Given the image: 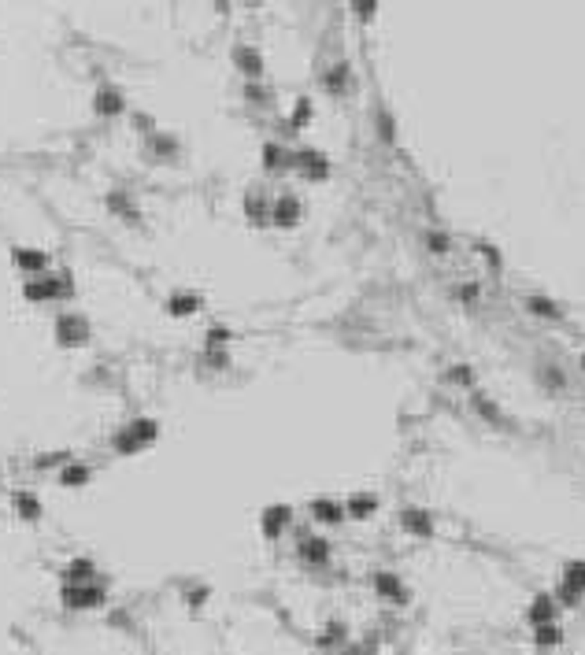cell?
I'll use <instances>...</instances> for the list:
<instances>
[{"label":"cell","instance_id":"cell-6","mask_svg":"<svg viewBox=\"0 0 585 655\" xmlns=\"http://www.w3.org/2000/svg\"><path fill=\"white\" fill-rule=\"evenodd\" d=\"M274 222L278 226H297L300 219V204H297V196H278V204H274Z\"/></svg>","mask_w":585,"mask_h":655},{"label":"cell","instance_id":"cell-1","mask_svg":"<svg viewBox=\"0 0 585 655\" xmlns=\"http://www.w3.org/2000/svg\"><path fill=\"white\" fill-rule=\"evenodd\" d=\"M71 289H74V285H71L67 274H59V282H56V278H34V282L23 285L26 300H56V297H67Z\"/></svg>","mask_w":585,"mask_h":655},{"label":"cell","instance_id":"cell-17","mask_svg":"<svg viewBox=\"0 0 585 655\" xmlns=\"http://www.w3.org/2000/svg\"><path fill=\"white\" fill-rule=\"evenodd\" d=\"M312 515H315L319 522H330V526H334V522H341V507H337L334 500H315V503H312Z\"/></svg>","mask_w":585,"mask_h":655},{"label":"cell","instance_id":"cell-5","mask_svg":"<svg viewBox=\"0 0 585 655\" xmlns=\"http://www.w3.org/2000/svg\"><path fill=\"white\" fill-rule=\"evenodd\" d=\"M400 522H404V530L415 533V537H430V533H433L430 515H426V511H419V507H408V511L400 515Z\"/></svg>","mask_w":585,"mask_h":655},{"label":"cell","instance_id":"cell-26","mask_svg":"<svg viewBox=\"0 0 585 655\" xmlns=\"http://www.w3.org/2000/svg\"><path fill=\"white\" fill-rule=\"evenodd\" d=\"M526 304H530V311H533V315H548V319H556V315H560V307L552 304V300H541V297H530Z\"/></svg>","mask_w":585,"mask_h":655},{"label":"cell","instance_id":"cell-3","mask_svg":"<svg viewBox=\"0 0 585 655\" xmlns=\"http://www.w3.org/2000/svg\"><path fill=\"white\" fill-rule=\"evenodd\" d=\"M56 337H59V345H82L89 337V322L82 315H59L56 319Z\"/></svg>","mask_w":585,"mask_h":655},{"label":"cell","instance_id":"cell-12","mask_svg":"<svg viewBox=\"0 0 585 655\" xmlns=\"http://www.w3.org/2000/svg\"><path fill=\"white\" fill-rule=\"evenodd\" d=\"M15 263L23 270H30V274H38V270L48 267V259H45V252H34V249H15Z\"/></svg>","mask_w":585,"mask_h":655},{"label":"cell","instance_id":"cell-13","mask_svg":"<svg viewBox=\"0 0 585 655\" xmlns=\"http://www.w3.org/2000/svg\"><path fill=\"white\" fill-rule=\"evenodd\" d=\"M93 574H96V566H93L89 559H74V563L67 566V585H89Z\"/></svg>","mask_w":585,"mask_h":655},{"label":"cell","instance_id":"cell-31","mask_svg":"<svg viewBox=\"0 0 585 655\" xmlns=\"http://www.w3.org/2000/svg\"><path fill=\"white\" fill-rule=\"evenodd\" d=\"M426 244H430L433 252H448V237H445V234H430Z\"/></svg>","mask_w":585,"mask_h":655},{"label":"cell","instance_id":"cell-11","mask_svg":"<svg viewBox=\"0 0 585 655\" xmlns=\"http://www.w3.org/2000/svg\"><path fill=\"white\" fill-rule=\"evenodd\" d=\"M234 59H237V67L245 71L249 78H259V74H263V59H259V52H252V48H237Z\"/></svg>","mask_w":585,"mask_h":655},{"label":"cell","instance_id":"cell-14","mask_svg":"<svg viewBox=\"0 0 585 655\" xmlns=\"http://www.w3.org/2000/svg\"><path fill=\"white\" fill-rule=\"evenodd\" d=\"M89 482V467L86 463H67L59 474V485H67V489H78V485H86Z\"/></svg>","mask_w":585,"mask_h":655},{"label":"cell","instance_id":"cell-21","mask_svg":"<svg viewBox=\"0 0 585 655\" xmlns=\"http://www.w3.org/2000/svg\"><path fill=\"white\" fill-rule=\"evenodd\" d=\"M167 311H171V315H178V319H186V315L197 311V297H171Z\"/></svg>","mask_w":585,"mask_h":655},{"label":"cell","instance_id":"cell-15","mask_svg":"<svg viewBox=\"0 0 585 655\" xmlns=\"http://www.w3.org/2000/svg\"><path fill=\"white\" fill-rule=\"evenodd\" d=\"M552 615H556V603H552L548 596H538V600H533V608H530V622H533V626H548Z\"/></svg>","mask_w":585,"mask_h":655},{"label":"cell","instance_id":"cell-32","mask_svg":"<svg viewBox=\"0 0 585 655\" xmlns=\"http://www.w3.org/2000/svg\"><path fill=\"white\" fill-rule=\"evenodd\" d=\"M560 600H563V603H578L581 593H578V588H571V585H563V588H560Z\"/></svg>","mask_w":585,"mask_h":655},{"label":"cell","instance_id":"cell-24","mask_svg":"<svg viewBox=\"0 0 585 655\" xmlns=\"http://www.w3.org/2000/svg\"><path fill=\"white\" fill-rule=\"evenodd\" d=\"M341 637H345V626H341V622H330V626L322 630V637H319V644H322V648H334V644L341 641Z\"/></svg>","mask_w":585,"mask_h":655},{"label":"cell","instance_id":"cell-10","mask_svg":"<svg viewBox=\"0 0 585 655\" xmlns=\"http://www.w3.org/2000/svg\"><path fill=\"white\" fill-rule=\"evenodd\" d=\"M375 588H378L382 596H389V600H404L400 578H397V574H389V570H378V574H375Z\"/></svg>","mask_w":585,"mask_h":655},{"label":"cell","instance_id":"cell-35","mask_svg":"<svg viewBox=\"0 0 585 655\" xmlns=\"http://www.w3.org/2000/svg\"><path fill=\"white\" fill-rule=\"evenodd\" d=\"M378 126H382V137L393 141V123H389V115H378Z\"/></svg>","mask_w":585,"mask_h":655},{"label":"cell","instance_id":"cell-28","mask_svg":"<svg viewBox=\"0 0 585 655\" xmlns=\"http://www.w3.org/2000/svg\"><path fill=\"white\" fill-rule=\"evenodd\" d=\"M115 448H119V452H137L141 445H137L134 437H130V430H123V433H115Z\"/></svg>","mask_w":585,"mask_h":655},{"label":"cell","instance_id":"cell-9","mask_svg":"<svg viewBox=\"0 0 585 655\" xmlns=\"http://www.w3.org/2000/svg\"><path fill=\"white\" fill-rule=\"evenodd\" d=\"M96 111H101V115H119L123 111V93L119 89H101L96 93Z\"/></svg>","mask_w":585,"mask_h":655},{"label":"cell","instance_id":"cell-36","mask_svg":"<svg viewBox=\"0 0 585 655\" xmlns=\"http://www.w3.org/2000/svg\"><path fill=\"white\" fill-rule=\"evenodd\" d=\"M245 93H249V101H256V104H259V101H267V89H259V86H249Z\"/></svg>","mask_w":585,"mask_h":655},{"label":"cell","instance_id":"cell-29","mask_svg":"<svg viewBox=\"0 0 585 655\" xmlns=\"http://www.w3.org/2000/svg\"><path fill=\"white\" fill-rule=\"evenodd\" d=\"M152 149H156V152H164V156H174V152H178V141H174V137H156V141H152Z\"/></svg>","mask_w":585,"mask_h":655},{"label":"cell","instance_id":"cell-2","mask_svg":"<svg viewBox=\"0 0 585 655\" xmlns=\"http://www.w3.org/2000/svg\"><path fill=\"white\" fill-rule=\"evenodd\" d=\"M63 603H67L71 611L101 608V603H104V588H96V585H67V588H63Z\"/></svg>","mask_w":585,"mask_h":655},{"label":"cell","instance_id":"cell-16","mask_svg":"<svg viewBox=\"0 0 585 655\" xmlns=\"http://www.w3.org/2000/svg\"><path fill=\"white\" fill-rule=\"evenodd\" d=\"M130 437H134L137 445H149V440H156V422H152V418H137V422H130Z\"/></svg>","mask_w":585,"mask_h":655},{"label":"cell","instance_id":"cell-18","mask_svg":"<svg viewBox=\"0 0 585 655\" xmlns=\"http://www.w3.org/2000/svg\"><path fill=\"white\" fill-rule=\"evenodd\" d=\"M15 511H19L23 518H30V522H34V518H41V503H38V496L19 493V496H15Z\"/></svg>","mask_w":585,"mask_h":655},{"label":"cell","instance_id":"cell-37","mask_svg":"<svg viewBox=\"0 0 585 655\" xmlns=\"http://www.w3.org/2000/svg\"><path fill=\"white\" fill-rule=\"evenodd\" d=\"M200 600H208V588H204V593H200V588H197V593H189V603H193V608H200Z\"/></svg>","mask_w":585,"mask_h":655},{"label":"cell","instance_id":"cell-20","mask_svg":"<svg viewBox=\"0 0 585 655\" xmlns=\"http://www.w3.org/2000/svg\"><path fill=\"white\" fill-rule=\"evenodd\" d=\"M375 507H378L375 496H352V500H348V515H352V518H367L370 511H375Z\"/></svg>","mask_w":585,"mask_h":655},{"label":"cell","instance_id":"cell-23","mask_svg":"<svg viewBox=\"0 0 585 655\" xmlns=\"http://www.w3.org/2000/svg\"><path fill=\"white\" fill-rule=\"evenodd\" d=\"M563 574H567V581H563V585L578 588V593L585 588V563H567V570H563Z\"/></svg>","mask_w":585,"mask_h":655},{"label":"cell","instance_id":"cell-38","mask_svg":"<svg viewBox=\"0 0 585 655\" xmlns=\"http://www.w3.org/2000/svg\"><path fill=\"white\" fill-rule=\"evenodd\" d=\"M581 367H585V355H581Z\"/></svg>","mask_w":585,"mask_h":655},{"label":"cell","instance_id":"cell-22","mask_svg":"<svg viewBox=\"0 0 585 655\" xmlns=\"http://www.w3.org/2000/svg\"><path fill=\"white\" fill-rule=\"evenodd\" d=\"M533 641H538L541 648H552V644H560V641H563V633H560V630L548 622V626H538V633H533Z\"/></svg>","mask_w":585,"mask_h":655},{"label":"cell","instance_id":"cell-8","mask_svg":"<svg viewBox=\"0 0 585 655\" xmlns=\"http://www.w3.org/2000/svg\"><path fill=\"white\" fill-rule=\"evenodd\" d=\"M285 522H289V507H282V503L278 507H267V511H263V533L267 537H278Z\"/></svg>","mask_w":585,"mask_h":655},{"label":"cell","instance_id":"cell-19","mask_svg":"<svg viewBox=\"0 0 585 655\" xmlns=\"http://www.w3.org/2000/svg\"><path fill=\"white\" fill-rule=\"evenodd\" d=\"M108 207H111V211H123V215H126V222H137V207L130 204L123 193H111V196H108Z\"/></svg>","mask_w":585,"mask_h":655},{"label":"cell","instance_id":"cell-4","mask_svg":"<svg viewBox=\"0 0 585 655\" xmlns=\"http://www.w3.org/2000/svg\"><path fill=\"white\" fill-rule=\"evenodd\" d=\"M297 167L312 178V182H319V178H326V171H330V163H326V156H319V152H300L297 159Z\"/></svg>","mask_w":585,"mask_h":655},{"label":"cell","instance_id":"cell-30","mask_svg":"<svg viewBox=\"0 0 585 655\" xmlns=\"http://www.w3.org/2000/svg\"><path fill=\"white\" fill-rule=\"evenodd\" d=\"M263 163H267V167H282V149H278V144H267V149H263Z\"/></svg>","mask_w":585,"mask_h":655},{"label":"cell","instance_id":"cell-33","mask_svg":"<svg viewBox=\"0 0 585 655\" xmlns=\"http://www.w3.org/2000/svg\"><path fill=\"white\" fill-rule=\"evenodd\" d=\"M208 341H211V345H226V341H230V334H226L222 326H215V330L208 334Z\"/></svg>","mask_w":585,"mask_h":655},{"label":"cell","instance_id":"cell-25","mask_svg":"<svg viewBox=\"0 0 585 655\" xmlns=\"http://www.w3.org/2000/svg\"><path fill=\"white\" fill-rule=\"evenodd\" d=\"M249 215H252V222H263V215H267V200L259 193H249Z\"/></svg>","mask_w":585,"mask_h":655},{"label":"cell","instance_id":"cell-7","mask_svg":"<svg viewBox=\"0 0 585 655\" xmlns=\"http://www.w3.org/2000/svg\"><path fill=\"white\" fill-rule=\"evenodd\" d=\"M300 555H304L307 563H315V566H319V563H326V559H330V545H326L322 537H304Z\"/></svg>","mask_w":585,"mask_h":655},{"label":"cell","instance_id":"cell-34","mask_svg":"<svg viewBox=\"0 0 585 655\" xmlns=\"http://www.w3.org/2000/svg\"><path fill=\"white\" fill-rule=\"evenodd\" d=\"M307 115H312V104H307V101H300V108H297V119H292V126H300Z\"/></svg>","mask_w":585,"mask_h":655},{"label":"cell","instance_id":"cell-27","mask_svg":"<svg viewBox=\"0 0 585 655\" xmlns=\"http://www.w3.org/2000/svg\"><path fill=\"white\" fill-rule=\"evenodd\" d=\"M345 81H348V67H345V63H337V67L326 74V86L330 89H345Z\"/></svg>","mask_w":585,"mask_h":655}]
</instances>
